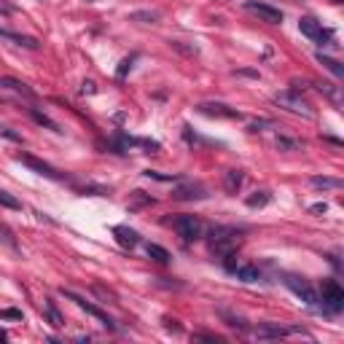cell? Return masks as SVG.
I'll use <instances>...</instances> for the list:
<instances>
[{"instance_id":"484cf974","label":"cell","mask_w":344,"mask_h":344,"mask_svg":"<svg viewBox=\"0 0 344 344\" xmlns=\"http://www.w3.org/2000/svg\"><path fill=\"white\" fill-rule=\"evenodd\" d=\"M0 207H8V210H19V207H22V202H19L16 196L6 194L3 188H0Z\"/></svg>"},{"instance_id":"4316f807","label":"cell","mask_w":344,"mask_h":344,"mask_svg":"<svg viewBox=\"0 0 344 344\" xmlns=\"http://www.w3.org/2000/svg\"><path fill=\"white\" fill-rule=\"evenodd\" d=\"M129 19H132V22H146V25H153V22L159 19V14H153V11H135Z\"/></svg>"},{"instance_id":"7402d4cb","label":"cell","mask_w":344,"mask_h":344,"mask_svg":"<svg viewBox=\"0 0 344 344\" xmlns=\"http://www.w3.org/2000/svg\"><path fill=\"white\" fill-rule=\"evenodd\" d=\"M271 202V194L269 191H256L253 196H247V207H264Z\"/></svg>"},{"instance_id":"74e56055","label":"cell","mask_w":344,"mask_h":344,"mask_svg":"<svg viewBox=\"0 0 344 344\" xmlns=\"http://www.w3.org/2000/svg\"><path fill=\"white\" fill-rule=\"evenodd\" d=\"M86 3H100V0H86Z\"/></svg>"},{"instance_id":"5b68a950","label":"cell","mask_w":344,"mask_h":344,"mask_svg":"<svg viewBox=\"0 0 344 344\" xmlns=\"http://www.w3.org/2000/svg\"><path fill=\"white\" fill-rule=\"evenodd\" d=\"M299 30H301V35L312 38V41L320 43V46H325V43L334 41V32H331V30H323V25H320L317 19H312V16H301V19H299Z\"/></svg>"},{"instance_id":"d590c367","label":"cell","mask_w":344,"mask_h":344,"mask_svg":"<svg viewBox=\"0 0 344 344\" xmlns=\"http://www.w3.org/2000/svg\"><path fill=\"white\" fill-rule=\"evenodd\" d=\"M310 210H312V212H325V210H328V205H325V202H317V205H312Z\"/></svg>"},{"instance_id":"52a82bcc","label":"cell","mask_w":344,"mask_h":344,"mask_svg":"<svg viewBox=\"0 0 344 344\" xmlns=\"http://www.w3.org/2000/svg\"><path fill=\"white\" fill-rule=\"evenodd\" d=\"M285 285H288L296 296H299V299H301L306 306H315V304H317V293L312 291V285H310V282H306L304 277L288 275V277H285Z\"/></svg>"},{"instance_id":"2e32d148","label":"cell","mask_w":344,"mask_h":344,"mask_svg":"<svg viewBox=\"0 0 344 344\" xmlns=\"http://www.w3.org/2000/svg\"><path fill=\"white\" fill-rule=\"evenodd\" d=\"M234 275H237V280H242V282H258L261 280V269L256 264H240L234 269Z\"/></svg>"},{"instance_id":"44dd1931","label":"cell","mask_w":344,"mask_h":344,"mask_svg":"<svg viewBox=\"0 0 344 344\" xmlns=\"http://www.w3.org/2000/svg\"><path fill=\"white\" fill-rule=\"evenodd\" d=\"M30 116L35 118V121H38L41 126H49L51 129V132H62V129H59V124L57 121H51V118L49 116H46V113H41V111H35V108H30Z\"/></svg>"},{"instance_id":"5bb4252c","label":"cell","mask_w":344,"mask_h":344,"mask_svg":"<svg viewBox=\"0 0 344 344\" xmlns=\"http://www.w3.org/2000/svg\"><path fill=\"white\" fill-rule=\"evenodd\" d=\"M0 86H3V89H8V92H14V94H19V97H25V100H35V92H32L27 84H22L19 78L0 76Z\"/></svg>"},{"instance_id":"ba28073f","label":"cell","mask_w":344,"mask_h":344,"mask_svg":"<svg viewBox=\"0 0 344 344\" xmlns=\"http://www.w3.org/2000/svg\"><path fill=\"white\" fill-rule=\"evenodd\" d=\"M16 161L27 164L32 172H38V175H43V177H49V180H62V177H65L62 172H57L51 164H46V161H41V159H35V156H30V153H19Z\"/></svg>"},{"instance_id":"4fadbf2b","label":"cell","mask_w":344,"mask_h":344,"mask_svg":"<svg viewBox=\"0 0 344 344\" xmlns=\"http://www.w3.org/2000/svg\"><path fill=\"white\" fill-rule=\"evenodd\" d=\"M172 196H175V199H180V202L205 199V196H207V188H205V186H199V183H188V186L175 188V191H172Z\"/></svg>"},{"instance_id":"3957f363","label":"cell","mask_w":344,"mask_h":344,"mask_svg":"<svg viewBox=\"0 0 344 344\" xmlns=\"http://www.w3.org/2000/svg\"><path fill=\"white\" fill-rule=\"evenodd\" d=\"M62 296H65V299H70V301H73L76 306H78V310H84L86 315H92V317H97L100 320V323L105 325V328H108V331H116V320L108 315V312H102L100 310V306H94L92 301H86L84 299V296H78V293H73V291H65L62 288Z\"/></svg>"},{"instance_id":"7c38bea8","label":"cell","mask_w":344,"mask_h":344,"mask_svg":"<svg viewBox=\"0 0 344 344\" xmlns=\"http://www.w3.org/2000/svg\"><path fill=\"white\" fill-rule=\"evenodd\" d=\"M0 41H8V43H14V46H25V49H38V41L30 38V35H22V32H14V30H6V27H0Z\"/></svg>"},{"instance_id":"4dcf8cb0","label":"cell","mask_w":344,"mask_h":344,"mask_svg":"<svg viewBox=\"0 0 344 344\" xmlns=\"http://www.w3.org/2000/svg\"><path fill=\"white\" fill-rule=\"evenodd\" d=\"M0 137H6V140H14V143H22V135L14 132L11 126H0Z\"/></svg>"},{"instance_id":"7a4b0ae2","label":"cell","mask_w":344,"mask_h":344,"mask_svg":"<svg viewBox=\"0 0 344 344\" xmlns=\"http://www.w3.org/2000/svg\"><path fill=\"white\" fill-rule=\"evenodd\" d=\"M275 102L280 105V108L291 111V113H299V116H306V118H312V116H315V111L310 108V102H306L296 89H288V92L275 94Z\"/></svg>"},{"instance_id":"1f68e13d","label":"cell","mask_w":344,"mask_h":344,"mask_svg":"<svg viewBox=\"0 0 344 344\" xmlns=\"http://www.w3.org/2000/svg\"><path fill=\"white\" fill-rule=\"evenodd\" d=\"M22 310H0V320H22Z\"/></svg>"},{"instance_id":"9a60e30c","label":"cell","mask_w":344,"mask_h":344,"mask_svg":"<svg viewBox=\"0 0 344 344\" xmlns=\"http://www.w3.org/2000/svg\"><path fill=\"white\" fill-rule=\"evenodd\" d=\"M113 234H116V242L121 245V247H137V242H140V234L135 231V229H126V226H113Z\"/></svg>"},{"instance_id":"836d02e7","label":"cell","mask_w":344,"mask_h":344,"mask_svg":"<svg viewBox=\"0 0 344 344\" xmlns=\"http://www.w3.org/2000/svg\"><path fill=\"white\" fill-rule=\"evenodd\" d=\"M264 126H271V121H256V124H250V132H261Z\"/></svg>"},{"instance_id":"d6986e66","label":"cell","mask_w":344,"mask_h":344,"mask_svg":"<svg viewBox=\"0 0 344 344\" xmlns=\"http://www.w3.org/2000/svg\"><path fill=\"white\" fill-rule=\"evenodd\" d=\"M223 186H226L229 194H237L242 186V170H229L226 175H223Z\"/></svg>"},{"instance_id":"d6a6232c","label":"cell","mask_w":344,"mask_h":344,"mask_svg":"<svg viewBox=\"0 0 344 344\" xmlns=\"http://www.w3.org/2000/svg\"><path fill=\"white\" fill-rule=\"evenodd\" d=\"M94 92H97L94 81H84V84H81V94H94Z\"/></svg>"},{"instance_id":"8fae6325","label":"cell","mask_w":344,"mask_h":344,"mask_svg":"<svg viewBox=\"0 0 344 344\" xmlns=\"http://www.w3.org/2000/svg\"><path fill=\"white\" fill-rule=\"evenodd\" d=\"M196 111L205 113V116H218V118H240V113L234 108H229V105H223V102H202Z\"/></svg>"},{"instance_id":"f546056e","label":"cell","mask_w":344,"mask_h":344,"mask_svg":"<svg viewBox=\"0 0 344 344\" xmlns=\"http://www.w3.org/2000/svg\"><path fill=\"white\" fill-rule=\"evenodd\" d=\"M135 59H137V57H126V59H121V65H118V70H116V76H118V78H124V76L129 73V70H132V65H135Z\"/></svg>"},{"instance_id":"603a6c76","label":"cell","mask_w":344,"mask_h":344,"mask_svg":"<svg viewBox=\"0 0 344 344\" xmlns=\"http://www.w3.org/2000/svg\"><path fill=\"white\" fill-rule=\"evenodd\" d=\"M46 315H49V320H51V325H65V320H62V315H59V310H57V304L54 301H46Z\"/></svg>"},{"instance_id":"30bf717a","label":"cell","mask_w":344,"mask_h":344,"mask_svg":"<svg viewBox=\"0 0 344 344\" xmlns=\"http://www.w3.org/2000/svg\"><path fill=\"white\" fill-rule=\"evenodd\" d=\"M291 334H304V328H285V325H275V323H266L256 331L258 339H282V336H291Z\"/></svg>"},{"instance_id":"e0dca14e","label":"cell","mask_w":344,"mask_h":344,"mask_svg":"<svg viewBox=\"0 0 344 344\" xmlns=\"http://www.w3.org/2000/svg\"><path fill=\"white\" fill-rule=\"evenodd\" d=\"M310 183L315 186V188H323V191H339V188L344 186L339 177H320V175H315V177H310Z\"/></svg>"},{"instance_id":"8d00e7d4","label":"cell","mask_w":344,"mask_h":344,"mask_svg":"<svg viewBox=\"0 0 344 344\" xmlns=\"http://www.w3.org/2000/svg\"><path fill=\"white\" fill-rule=\"evenodd\" d=\"M0 341H6V331H0Z\"/></svg>"},{"instance_id":"8992f818","label":"cell","mask_w":344,"mask_h":344,"mask_svg":"<svg viewBox=\"0 0 344 344\" xmlns=\"http://www.w3.org/2000/svg\"><path fill=\"white\" fill-rule=\"evenodd\" d=\"M172 226H175V231L180 234L186 242H196L202 237V221L196 215H177Z\"/></svg>"},{"instance_id":"83f0119b","label":"cell","mask_w":344,"mask_h":344,"mask_svg":"<svg viewBox=\"0 0 344 344\" xmlns=\"http://www.w3.org/2000/svg\"><path fill=\"white\" fill-rule=\"evenodd\" d=\"M221 315H223V317L229 320L226 325H231V328H240V331H250V325H247V323H245L242 317H234V315H229V312H221Z\"/></svg>"},{"instance_id":"277c9868","label":"cell","mask_w":344,"mask_h":344,"mask_svg":"<svg viewBox=\"0 0 344 344\" xmlns=\"http://www.w3.org/2000/svg\"><path fill=\"white\" fill-rule=\"evenodd\" d=\"M320 293H323V306L331 315H339L344 310V288L339 285L336 280H323Z\"/></svg>"},{"instance_id":"ffe728a7","label":"cell","mask_w":344,"mask_h":344,"mask_svg":"<svg viewBox=\"0 0 344 344\" xmlns=\"http://www.w3.org/2000/svg\"><path fill=\"white\" fill-rule=\"evenodd\" d=\"M317 62L323 65V67H328V70H331V73H334L336 78H341V76H344V67H341V62H339V59H334V57H328V54H323V51H320V54H317Z\"/></svg>"},{"instance_id":"cb8c5ba5","label":"cell","mask_w":344,"mask_h":344,"mask_svg":"<svg viewBox=\"0 0 344 344\" xmlns=\"http://www.w3.org/2000/svg\"><path fill=\"white\" fill-rule=\"evenodd\" d=\"M275 143H277V148H280V151H299V148H301L299 140H291V137H285V135H280V137L275 140Z\"/></svg>"},{"instance_id":"f1b7e54d","label":"cell","mask_w":344,"mask_h":344,"mask_svg":"<svg viewBox=\"0 0 344 344\" xmlns=\"http://www.w3.org/2000/svg\"><path fill=\"white\" fill-rule=\"evenodd\" d=\"M317 89L323 92V94H328V97H331V100H334V102L339 105V100H341V97H339V89H336L334 84H317Z\"/></svg>"},{"instance_id":"9c48e42d","label":"cell","mask_w":344,"mask_h":344,"mask_svg":"<svg viewBox=\"0 0 344 344\" xmlns=\"http://www.w3.org/2000/svg\"><path fill=\"white\" fill-rule=\"evenodd\" d=\"M245 8L250 11V14L261 16L264 22H269V25H280V22H282V11H280V8H275V6H266V3H256V0H247Z\"/></svg>"},{"instance_id":"d4e9b609","label":"cell","mask_w":344,"mask_h":344,"mask_svg":"<svg viewBox=\"0 0 344 344\" xmlns=\"http://www.w3.org/2000/svg\"><path fill=\"white\" fill-rule=\"evenodd\" d=\"M0 242H3V245H8V247H14V250H16V240H14V231H11V229L6 226V223H3V221H0Z\"/></svg>"},{"instance_id":"ac0fdd59","label":"cell","mask_w":344,"mask_h":344,"mask_svg":"<svg viewBox=\"0 0 344 344\" xmlns=\"http://www.w3.org/2000/svg\"><path fill=\"white\" fill-rule=\"evenodd\" d=\"M146 253L153 258V261H159V264H170V250H167V247H161V245H156V242H148L146 245Z\"/></svg>"},{"instance_id":"6da1fadb","label":"cell","mask_w":344,"mask_h":344,"mask_svg":"<svg viewBox=\"0 0 344 344\" xmlns=\"http://www.w3.org/2000/svg\"><path fill=\"white\" fill-rule=\"evenodd\" d=\"M210 245L218 256H226L240 245V231L229 229V226H212L210 229Z\"/></svg>"},{"instance_id":"e575fe53","label":"cell","mask_w":344,"mask_h":344,"mask_svg":"<svg viewBox=\"0 0 344 344\" xmlns=\"http://www.w3.org/2000/svg\"><path fill=\"white\" fill-rule=\"evenodd\" d=\"M0 11H3V14H14V6L6 3V0H0Z\"/></svg>"}]
</instances>
